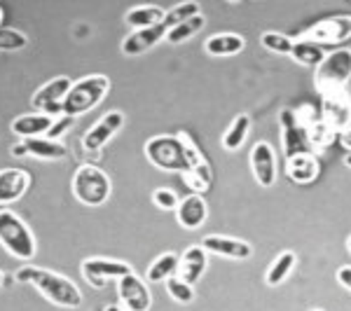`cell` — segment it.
<instances>
[{
	"instance_id": "cell-1",
	"label": "cell",
	"mask_w": 351,
	"mask_h": 311,
	"mask_svg": "<svg viewBox=\"0 0 351 311\" xmlns=\"http://www.w3.org/2000/svg\"><path fill=\"white\" fill-rule=\"evenodd\" d=\"M145 157L152 166L162 171H178L188 173L192 166L204 162L199 150L190 140V136H152L145 143Z\"/></svg>"
},
{
	"instance_id": "cell-2",
	"label": "cell",
	"mask_w": 351,
	"mask_h": 311,
	"mask_svg": "<svg viewBox=\"0 0 351 311\" xmlns=\"http://www.w3.org/2000/svg\"><path fill=\"white\" fill-rule=\"evenodd\" d=\"M16 281L28 284L43 293L45 299H49L56 307L75 309L82 304V293L80 288L73 284L71 279L56 274V271L33 267V264H24L21 269H16Z\"/></svg>"
},
{
	"instance_id": "cell-3",
	"label": "cell",
	"mask_w": 351,
	"mask_h": 311,
	"mask_svg": "<svg viewBox=\"0 0 351 311\" xmlns=\"http://www.w3.org/2000/svg\"><path fill=\"white\" fill-rule=\"evenodd\" d=\"M110 92V80L106 75H89L82 80L73 82L71 92L64 99V115L77 117L84 112L94 110L101 101L106 99V94Z\"/></svg>"
},
{
	"instance_id": "cell-4",
	"label": "cell",
	"mask_w": 351,
	"mask_h": 311,
	"mask_svg": "<svg viewBox=\"0 0 351 311\" xmlns=\"http://www.w3.org/2000/svg\"><path fill=\"white\" fill-rule=\"evenodd\" d=\"M0 244L10 256L24 260V262L33 260V256H36V239L28 232L24 220L10 208L0 211Z\"/></svg>"
},
{
	"instance_id": "cell-5",
	"label": "cell",
	"mask_w": 351,
	"mask_h": 311,
	"mask_svg": "<svg viewBox=\"0 0 351 311\" xmlns=\"http://www.w3.org/2000/svg\"><path fill=\"white\" fill-rule=\"evenodd\" d=\"M73 195L84 206H101L110 197V178L96 166H80L73 176Z\"/></svg>"
},
{
	"instance_id": "cell-6",
	"label": "cell",
	"mask_w": 351,
	"mask_h": 311,
	"mask_svg": "<svg viewBox=\"0 0 351 311\" xmlns=\"http://www.w3.org/2000/svg\"><path fill=\"white\" fill-rule=\"evenodd\" d=\"M349 77H351V49H337L332 54H326L324 64L316 68L314 84L321 94H330L344 89Z\"/></svg>"
},
{
	"instance_id": "cell-7",
	"label": "cell",
	"mask_w": 351,
	"mask_h": 311,
	"mask_svg": "<svg viewBox=\"0 0 351 311\" xmlns=\"http://www.w3.org/2000/svg\"><path fill=\"white\" fill-rule=\"evenodd\" d=\"M351 38V16H330L319 24H314L304 33V40H311L316 45H342Z\"/></svg>"
},
{
	"instance_id": "cell-8",
	"label": "cell",
	"mask_w": 351,
	"mask_h": 311,
	"mask_svg": "<svg viewBox=\"0 0 351 311\" xmlns=\"http://www.w3.org/2000/svg\"><path fill=\"white\" fill-rule=\"evenodd\" d=\"M71 77L59 75L54 80H49L47 84H43L36 94H33V108L43 110L45 115L52 117V112H61L64 115V99L71 92Z\"/></svg>"
},
{
	"instance_id": "cell-9",
	"label": "cell",
	"mask_w": 351,
	"mask_h": 311,
	"mask_svg": "<svg viewBox=\"0 0 351 311\" xmlns=\"http://www.w3.org/2000/svg\"><path fill=\"white\" fill-rule=\"evenodd\" d=\"M132 274V267L127 262H120V260H106V258H92L82 262V276L89 281L94 288H106V281L108 279H117Z\"/></svg>"
},
{
	"instance_id": "cell-10",
	"label": "cell",
	"mask_w": 351,
	"mask_h": 311,
	"mask_svg": "<svg viewBox=\"0 0 351 311\" xmlns=\"http://www.w3.org/2000/svg\"><path fill=\"white\" fill-rule=\"evenodd\" d=\"M117 293H120L124 311H148L152 304V295H150L148 286H145V281L141 279V276H136L134 271L117 281Z\"/></svg>"
},
{
	"instance_id": "cell-11",
	"label": "cell",
	"mask_w": 351,
	"mask_h": 311,
	"mask_svg": "<svg viewBox=\"0 0 351 311\" xmlns=\"http://www.w3.org/2000/svg\"><path fill=\"white\" fill-rule=\"evenodd\" d=\"M324 122L339 134L351 127V99L344 89L324 94Z\"/></svg>"
},
{
	"instance_id": "cell-12",
	"label": "cell",
	"mask_w": 351,
	"mask_h": 311,
	"mask_svg": "<svg viewBox=\"0 0 351 311\" xmlns=\"http://www.w3.org/2000/svg\"><path fill=\"white\" fill-rule=\"evenodd\" d=\"M281 127H284V150L286 160L295 155H304L311 150L307 132H304L302 122L298 120V115L293 110H281Z\"/></svg>"
},
{
	"instance_id": "cell-13",
	"label": "cell",
	"mask_w": 351,
	"mask_h": 311,
	"mask_svg": "<svg viewBox=\"0 0 351 311\" xmlns=\"http://www.w3.org/2000/svg\"><path fill=\"white\" fill-rule=\"evenodd\" d=\"M169 36V26L164 24H157V26H150V28H141V31H134L124 38L122 42V54L124 56H138V54H145L150 52L155 45H160L164 38Z\"/></svg>"
},
{
	"instance_id": "cell-14",
	"label": "cell",
	"mask_w": 351,
	"mask_h": 311,
	"mask_svg": "<svg viewBox=\"0 0 351 311\" xmlns=\"http://www.w3.org/2000/svg\"><path fill=\"white\" fill-rule=\"evenodd\" d=\"M122 124H124V115L120 110L106 112V115L84 134V138H82L84 150H101L112 136H115V132H120Z\"/></svg>"
},
{
	"instance_id": "cell-15",
	"label": "cell",
	"mask_w": 351,
	"mask_h": 311,
	"mask_svg": "<svg viewBox=\"0 0 351 311\" xmlns=\"http://www.w3.org/2000/svg\"><path fill=\"white\" fill-rule=\"evenodd\" d=\"M251 166H253V176L263 188H271L276 183V157L269 143L260 140L253 145L251 150Z\"/></svg>"
},
{
	"instance_id": "cell-16",
	"label": "cell",
	"mask_w": 351,
	"mask_h": 311,
	"mask_svg": "<svg viewBox=\"0 0 351 311\" xmlns=\"http://www.w3.org/2000/svg\"><path fill=\"white\" fill-rule=\"evenodd\" d=\"M202 248L206 253H216L220 258H230V260H248L253 256L251 244L241 239H232V236H220L211 234L202 241Z\"/></svg>"
},
{
	"instance_id": "cell-17",
	"label": "cell",
	"mask_w": 351,
	"mask_h": 311,
	"mask_svg": "<svg viewBox=\"0 0 351 311\" xmlns=\"http://www.w3.org/2000/svg\"><path fill=\"white\" fill-rule=\"evenodd\" d=\"M28 185H31V176L26 171H21V169H3L0 171V206L21 199Z\"/></svg>"
},
{
	"instance_id": "cell-18",
	"label": "cell",
	"mask_w": 351,
	"mask_h": 311,
	"mask_svg": "<svg viewBox=\"0 0 351 311\" xmlns=\"http://www.w3.org/2000/svg\"><path fill=\"white\" fill-rule=\"evenodd\" d=\"M206 264H208V256L202 246L188 248V251L183 253V258H180L178 279L185 281V284H190V286H195L197 281L202 279L204 271H206Z\"/></svg>"
},
{
	"instance_id": "cell-19",
	"label": "cell",
	"mask_w": 351,
	"mask_h": 311,
	"mask_svg": "<svg viewBox=\"0 0 351 311\" xmlns=\"http://www.w3.org/2000/svg\"><path fill=\"white\" fill-rule=\"evenodd\" d=\"M206 216H208V206H206V201L202 199V195L185 197V199L178 203V208H176V218H178V223L183 225L185 229L202 227Z\"/></svg>"
},
{
	"instance_id": "cell-20",
	"label": "cell",
	"mask_w": 351,
	"mask_h": 311,
	"mask_svg": "<svg viewBox=\"0 0 351 311\" xmlns=\"http://www.w3.org/2000/svg\"><path fill=\"white\" fill-rule=\"evenodd\" d=\"M52 124L54 117L45 115V112H28L12 122V132L19 134L21 138H40V136H47Z\"/></svg>"
},
{
	"instance_id": "cell-21",
	"label": "cell",
	"mask_w": 351,
	"mask_h": 311,
	"mask_svg": "<svg viewBox=\"0 0 351 311\" xmlns=\"http://www.w3.org/2000/svg\"><path fill=\"white\" fill-rule=\"evenodd\" d=\"M286 171H288V178L291 180H295L300 185H307L319 176V160H316L311 152L295 155L286 162Z\"/></svg>"
},
{
	"instance_id": "cell-22",
	"label": "cell",
	"mask_w": 351,
	"mask_h": 311,
	"mask_svg": "<svg viewBox=\"0 0 351 311\" xmlns=\"http://www.w3.org/2000/svg\"><path fill=\"white\" fill-rule=\"evenodd\" d=\"M21 143L26 145V152L33 157H38V160H64L68 157V148L64 143H59V140H49L47 136H40V138H24Z\"/></svg>"
},
{
	"instance_id": "cell-23",
	"label": "cell",
	"mask_w": 351,
	"mask_h": 311,
	"mask_svg": "<svg viewBox=\"0 0 351 311\" xmlns=\"http://www.w3.org/2000/svg\"><path fill=\"white\" fill-rule=\"evenodd\" d=\"M243 47H246V40L241 36H237V33H216V36H211L206 45H204L206 54L211 56H230L241 52Z\"/></svg>"
},
{
	"instance_id": "cell-24",
	"label": "cell",
	"mask_w": 351,
	"mask_h": 311,
	"mask_svg": "<svg viewBox=\"0 0 351 311\" xmlns=\"http://www.w3.org/2000/svg\"><path fill=\"white\" fill-rule=\"evenodd\" d=\"M164 16H167V12H164L162 8H155V5H138V8H132L124 14V21H127L129 26H134L136 31H141V28L162 24Z\"/></svg>"
},
{
	"instance_id": "cell-25",
	"label": "cell",
	"mask_w": 351,
	"mask_h": 311,
	"mask_svg": "<svg viewBox=\"0 0 351 311\" xmlns=\"http://www.w3.org/2000/svg\"><path fill=\"white\" fill-rule=\"evenodd\" d=\"M178 264L180 258L176 253H164L150 264L148 269V281L152 284H160V281H169L171 276H178Z\"/></svg>"
},
{
	"instance_id": "cell-26",
	"label": "cell",
	"mask_w": 351,
	"mask_h": 311,
	"mask_svg": "<svg viewBox=\"0 0 351 311\" xmlns=\"http://www.w3.org/2000/svg\"><path fill=\"white\" fill-rule=\"evenodd\" d=\"M291 56L302 66H316V68H319L321 64H324L326 52H324V47H321V45H316L311 40H298V42H293Z\"/></svg>"
},
{
	"instance_id": "cell-27",
	"label": "cell",
	"mask_w": 351,
	"mask_h": 311,
	"mask_svg": "<svg viewBox=\"0 0 351 311\" xmlns=\"http://www.w3.org/2000/svg\"><path fill=\"white\" fill-rule=\"evenodd\" d=\"M295 262H298L295 253H291V251L281 253V256L269 264L267 274H265V281H267V286L284 284L288 276H291V271H293V267H295Z\"/></svg>"
},
{
	"instance_id": "cell-28",
	"label": "cell",
	"mask_w": 351,
	"mask_h": 311,
	"mask_svg": "<svg viewBox=\"0 0 351 311\" xmlns=\"http://www.w3.org/2000/svg\"><path fill=\"white\" fill-rule=\"evenodd\" d=\"M248 132H251V117L248 115L234 117V122L230 124V129L223 134V148L230 150V152L239 150L243 145V140H246Z\"/></svg>"
},
{
	"instance_id": "cell-29",
	"label": "cell",
	"mask_w": 351,
	"mask_h": 311,
	"mask_svg": "<svg viewBox=\"0 0 351 311\" xmlns=\"http://www.w3.org/2000/svg\"><path fill=\"white\" fill-rule=\"evenodd\" d=\"M204 14H197V16H192V19L188 21H183V24H178V26H173L171 31H169V36H167V40L171 42V45H178V42H185V40H190L195 33H199L202 28H204Z\"/></svg>"
},
{
	"instance_id": "cell-30",
	"label": "cell",
	"mask_w": 351,
	"mask_h": 311,
	"mask_svg": "<svg viewBox=\"0 0 351 311\" xmlns=\"http://www.w3.org/2000/svg\"><path fill=\"white\" fill-rule=\"evenodd\" d=\"M302 127H304V132H307L311 148H326V145L332 140V136H335V132H332V129L324 122V117H321V120L309 122V124H302Z\"/></svg>"
},
{
	"instance_id": "cell-31",
	"label": "cell",
	"mask_w": 351,
	"mask_h": 311,
	"mask_svg": "<svg viewBox=\"0 0 351 311\" xmlns=\"http://www.w3.org/2000/svg\"><path fill=\"white\" fill-rule=\"evenodd\" d=\"M183 178L188 180V185L195 190V195H199V192H206L208 185H211V169H208L206 162H202V164H197V166H192L188 173H183Z\"/></svg>"
},
{
	"instance_id": "cell-32",
	"label": "cell",
	"mask_w": 351,
	"mask_h": 311,
	"mask_svg": "<svg viewBox=\"0 0 351 311\" xmlns=\"http://www.w3.org/2000/svg\"><path fill=\"white\" fill-rule=\"evenodd\" d=\"M197 14H199V5L197 3H180V5H176V8L169 10L167 16H164V24H167L169 31H171L173 26L183 24V21H188Z\"/></svg>"
},
{
	"instance_id": "cell-33",
	"label": "cell",
	"mask_w": 351,
	"mask_h": 311,
	"mask_svg": "<svg viewBox=\"0 0 351 311\" xmlns=\"http://www.w3.org/2000/svg\"><path fill=\"white\" fill-rule=\"evenodd\" d=\"M260 42H263L265 49L276 54H291L293 52V40L284 33H276V31H267L260 36Z\"/></svg>"
},
{
	"instance_id": "cell-34",
	"label": "cell",
	"mask_w": 351,
	"mask_h": 311,
	"mask_svg": "<svg viewBox=\"0 0 351 311\" xmlns=\"http://www.w3.org/2000/svg\"><path fill=\"white\" fill-rule=\"evenodd\" d=\"M28 45V38L21 31L0 26V52H19Z\"/></svg>"
},
{
	"instance_id": "cell-35",
	"label": "cell",
	"mask_w": 351,
	"mask_h": 311,
	"mask_svg": "<svg viewBox=\"0 0 351 311\" xmlns=\"http://www.w3.org/2000/svg\"><path fill=\"white\" fill-rule=\"evenodd\" d=\"M167 290L178 304H190L192 299H195V288L190 284H185V281H180L178 276H171V279L167 281Z\"/></svg>"
},
{
	"instance_id": "cell-36",
	"label": "cell",
	"mask_w": 351,
	"mask_h": 311,
	"mask_svg": "<svg viewBox=\"0 0 351 311\" xmlns=\"http://www.w3.org/2000/svg\"><path fill=\"white\" fill-rule=\"evenodd\" d=\"M152 201H155V206L162 208V211H176L180 203L178 197H176V192L169 188H157L152 192Z\"/></svg>"
},
{
	"instance_id": "cell-37",
	"label": "cell",
	"mask_w": 351,
	"mask_h": 311,
	"mask_svg": "<svg viewBox=\"0 0 351 311\" xmlns=\"http://www.w3.org/2000/svg\"><path fill=\"white\" fill-rule=\"evenodd\" d=\"M73 124H75V117L61 115L59 120H54L52 129H49V132H47V138H49V140H59L61 136H64L66 132H71Z\"/></svg>"
},
{
	"instance_id": "cell-38",
	"label": "cell",
	"mask_w": 351,
	"mask_h": 311,
	"mask_svg": "<svg viewBox=\"0 0 351 311\" xmlns=\"http://www.w3.org/2000/svg\"><path fill=\"white\" fill-rule=\"evenodd\" d=\"M337 281L347 288V290H351V267H339L337 269Z\"/></svg>"
},
{
	"instance_id": "cell-39",
	"label": "cell",
	"mask_w": 351,
	"mask_h": 311,
	"mask_svg": "<svg viewBox=\"0 0 351 311\" xmlns=\"http://www.w3.org/2000/svg\"><path fill=\"white\" fill-rule=\"evenodd\" d=\"M339 140H342V145L347 150H351V127L349 129H344L342 134H339Z\"/></svg>"
},
{
	"instance_id": "cell-40",
	"label": "cell",
	"mask_w": 351,
	"mask_h": 311,
	"mask_svg": "<svg viewBox=\"0 0 351 311\" xmlns=\"http://www.w3.org/2000/svg\"><path fill=\"white\" fill-rule=\"evenodd\" d=\"M12 155H14V157H24V155H28V152H26V145H24V143L12 145Z\"/></svg>"
},
{
	"instance_id": "cell-41",
	"label": "cell",
	"mask_w": 351,
	"mask_h": 311,
	"mask_svg": "<svg viewBox=\"0 0 351 311\" xmlns=\"http://www.w3.org/2000/svg\"><path fill=\"white\" fill-rule=\"evenodd\" d=\"M104 311H124V309L120 307V304H108V307H106Z\"/></svg>"
},
{
	"instance_id": "cell-42",
	"label": "cell",
	"mask_w": 351,
	"mask_h": 311,
	"mask_svg": "<svg viewBox=\"0 0 351 311\" xmlns=\"http://www.w3.org/2000/svg\"><path fill=\"white\" fill-rule=\"evenodd\" d=\"M344 164H347V166L351 169V152H349V155H347V157H344Z\"/></svg>"
},
{
	"instance_id": "cell-43",
	"label": "cell",
	"mask_w": 351,
	"mask_h": 311,
	"mask_svg": "<svg viewBox=\"0 0 351 311\" xmlns=\"http://www.w3.org/2000/svg\"><path fill=\"white\" fill-rule=\"evenodd\" d=\"M3 284H5V274L0 271V286H3Z\"/></svg>"
},
{
	"instance_id": "cell-44",
	"label": "cell",
	"mask_w": 351,
	"mask_h": 311,
	"mask_svg": "<svg viewBox=\"0 0 351 311\" xmlns=\"http://www.w3.org/2000/svg\"><path fill=\"white\" fill-rule=\"evenodd\" d=\"M347 246H349V251H351V236H349V241H347Z\"/></svg>"
},
{
	"instance_id": "cell-45",
	"label": "cell",
	"mask_w": 351,
	"mask_h": 311,
	"mask_svg": "<svg viewBox=\"0 0 351 311\" xmlns=\"http://www.w3.org/2000/svg\"><path fill=\"white\" fill-rule=\"evenodd\" d=\"M0 21H3V8H0Z\"/></svg>"
},
{
	"instance_id": "cell-46",
	"label": "cell",
	"mask_w": 351,
	"mask_h": 311,
	"mask_svg": "<svg viewBox=\"0 0 351 311\" xmlns=\"http://www.w3.org/2000/svg\"><path fill=\"white\" fill-rule=\"evenodd\" d=\"M311 311H321V309H311Z\"/></svg>"
}]
</instances>
